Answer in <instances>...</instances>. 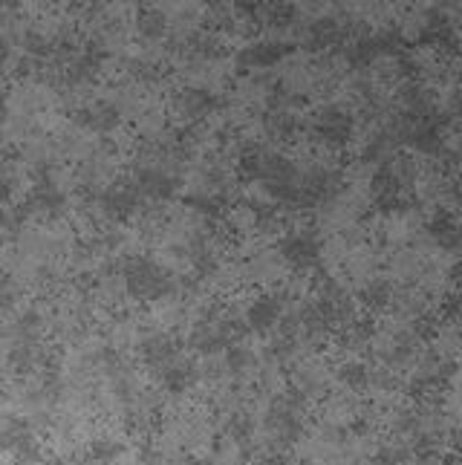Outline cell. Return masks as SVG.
Listing matches in <instances>:
<instances>
[{"label":"cell","instance_id":"cell-22","mask_svg":"<svg viewBox=\"0 0 462 465\" xmlns=\"http://www.w3.org/2000/svg\"><path fill=\"white\" fill-rule=\"evenodd\" d=\"M136 32L145 41H159L168 32V18H165V12H159L153 6L148 9H142L136 15Z\"/></svg>","mask_w":462,"mask_h":465},{"label":"cell","instance_id":"cell-20","mask_svg":"<svg viewBox=\"0 0 462 465\" xmlns=\"http://www.w3.org/2000/svg\"><path fill=\"white\" fill-rule=\"evenodd\" d=\"M159 379H162V388L168 393H185L197 384V367L191 361H182L177 359L173 364H168L162 373H159Z\"/></svg>","mask_w":462,"mask_h":465},{"label":"cell","instance_id":"cell-2","mask_svg":"<svg viewBox=\"0 0 462 465\" xmlns=\"http://www.w3.org/2000/svg\"><path fill=\"white\" fill-rule=\"evenodd\" d=\"M304 408H307V399L292 388L283 396H278L266 413L269 440L275 445H295L300 434H304Z\"/></svg>","mask_w":462,"mask_h":465},{"label":"cell","instance_id":"cell-12","mask_svg":"<svg viewBox=\"0 0 462 465\" xmlns=\"http://www.w3.org/2000/svg\"><path fill=\"white\" fill-rule=\"evenodd\" d=\"M64 208H67V197L61 194V188L50 180V176H41L35 188L29 191L26 205H21L24 214H38V217H58Z\"/></svg>","mask_w":462,"mask_h":465},{"label":"cell","instance_id":"cell-11","mask_svg":"<svg viewBox=\"0 0 462 465\" xmlns=\"http://www.w3.org/2000/svg\"><path fill=\"white\" fill-rule=\"evenodd\" d=\"M133 185L139 188L142 197L151 200H171L180 191V180L171 171L159 168V165H142L136 168V173L131 176Z\"/></svg>","mask_w":462,"mask_h":465},{"label":"cell","instance_id":"cell-5","mask_svg":"<svg viewBox=\"0 0 462 465\" xmlns=\"http://www.w3.org/2000/svg\"><path fill=\"white\" fill-rule=\"evenodd\" d=\"M246 330V321L237 318H205L191 330L188 344L200 356H217V352H229L231 347H237Z\"/></svg>","mask_w":462,"mask_h":465},{"label":"cell","instance_id":"cell-1","mask_svg":"<svg viewBox=\"0 0 462 465\" xmlns=\"http://www.w3.org/2000/svg\"><path fill=\"white\" fill-rule=\"evenodd\" d=\"M417 180V165L408 156H393L370 180V200L381 214H399L410 205V188Z\"/></svg>","mask_w":462,"mask_h":465},{"label":"cell","instance_id":"cell-29","mask_svg":"<svg viewBox=\"0 0 462 465\" xmlns=\"http://www.w3.org/2000/svg\"><path fill=\"white\" fill-rule=\"evenodd\" d=\"M50 465H70V462H67V460H53Z\"/></svg>","mask_w":462,"mask_h":465},{"label":"cell","instance_id":"cell-16","mask_svg":"<svg viewBox=\"0 0 462 465\" xmlns=\"http://www.w3.org/2000/svg\"><path fill=\"white\" fill-rule=\"evenodd\" d=\"M419 38L425 44L437 46V50H448V46H454L457 44V26L451 24L448 12H442V9L428 12L422 26H419Z\"/></svg>","mask_w":462,"mask_h":465},{"label":"cell","instance_id":"cell-9","mask_svg":"<svg viewBox=\"0 0 462 465\" xmlns=\"http://www.w3.org/2000/svg\"><path fill=\"white\" fill-rule=\"evenodd\" d=\"M286 312V295L283 292H263L246 307V327L254 332L275 330Z\"/></svg>","mask_w":462,"mask_h":465},{"label":"cell","instance_id":"cell-10","mask_svg":"<svg viewBox=\"0 0 462 465\" xmlns=\"http://www.w3.org/2000/svg\"><path fill=\"white\" fill-rule=\"evenodd\" d=\"M217 95L205 87H180L173 93V114L185 122H200L217 110Z\"/></svg>","mask_w":462,"mask_h":465},{"label":"cell","instance_id":"cell-7","mask_svg":"<svg viewBox=\"0 0 462 465\" xmlns=\"http://www.w3.org/2000/svg\"><path fill=\"white\" fill-rule=\"evenodd\" d=\"M278 252H280L286 266H292L298 272H307L321 261V237H318L312 229L286 232L278 243Z\"/></svg>","mask_w":462,"mask_h":465},{"label":"cell","instance_id":"cell-4","mask_svg":"<svg viewBox=\"0 0 462 465\" xmlns=\"http://www.w3.org/2000/svg\"><path fill=\"white\" fill-rule=\"evenodd\" d=\"M241 173L246 176V180L263 183L266 188H272V185L295 183L300 171L292 159H286L283 153L254 145V148H246L241 156Z\"/></svg>","mask_w":462,"mask_h":465},{"label":"cell","instance_id":"cell-15","mask_svg":"<svg viewBox=\"0 0 462 465\" xmlns=\"http://www.w3.org/2000/svg\"><path fill=\"white\" fill-rule=\"evenodd\" d=\"M75 122L84 127V131H93V134H110L116 131L119 122H122V110L113 104V102H95V104H87L75 114Z\"/></svg>","mask_w":462,"mask_h":465},{"label":"cell","instance_id":"cell-3","mask_svg":"<svg viewBox=\"0 0 462 465\" xmlns=\"http://www.w3.org/2000/svg\"><path fill=\"white\" fill-rule=\"evenodd\" d=\"M124 286L139 301H162L177 292L171 272L151 258H133L124 266Z\"/></svg>","mask_w":462,"mask_h":465},{"label":"cell","instance_id":"cell-19","mask_svg":"<svg viewBox=\"0 0 462 465\" xmlns=\"http://www.w3.org/2000/svg\"><path fill=\"white\" fill-rule=\"evenodd\" d=\"M4 442H6V448L18 460H35L38 457V445H35V440H32L26 422L9 420L6 422V430H4Z\"/></svg>","mask_w":462,"mask_h":465},{"label":"cell","instance_id":"cell-18","mask_svg":"<svg viewBox=\"0 0 462 465\" xmlns=\"http://www.w3.org/2000/svg\"><path fill=\"white\" fill-rule=\"evenodd\" d=\"M359 301H361V307H364V310L381 312V310H388L390 303L396 301V286H393L388 278H370L368 283L361 286Z\"/></svg>","mask_w":462,"mask_h":465},{"label":"cell","instance_id":"cell-13","mask_svg":"<svg viewBox=\"0 0 462 465\" xmlns=\"http://www.w3.org/2000/svg\"><path fill=\"white\" fill-rule=\"evenodd\" d=\"M344 38H349V26L339 18H332V15H324V18H315L307 26L304 46L312 53H324V50H332V46H339Z\"/></svg>","mask_w":462,"mask_h":465},{"label":"cell","instance_id":"cell-8","mask_svg":"<svg viewBox=\"0 0 462 465\" xmlns=\"http://www.w3.org/2000/svg\"><path fill=\"white\" fill-rule=\"evenodd\" d=\"M99 205L102 212L110 220H131L133 214H139L142 208V194L133 185V180H119L113 185H107L99 194Z\"/></svg>","mask_w":462,"mask_h":465},{"label":"cell","instance_id":"cell-30","mask_svg":"<svg viewBox=\"0 0 462 465\" xmlns=\"http://www.w3.org/2000/svg\"><path fill=\"white\" fill-rule=\"evenodd\" d=\"M459 295H462V292H459Z\"/></svg>","mask_w":462,"mask_h":465},{"label":"cell","instance_id":"cell-24","mask_svg":"<svg viewBox=\"0 0 462 465\" xmlns=\"http://www.w3.org/2000/svg\"><path fill=\"white\" fill-rule=\"evenodd\" d=\"M119 454H122V445L113 442V440H95L90 445V457L95 462H110V460H116Z\"/></svg>","mask_w":462,"mask_h":465},{"label":"cell","instance_id":"cell-27","mask_svg":"<svg viewBox=\"0 0 462 465\" xmlns=\"http://www.w3.org/2000/svg\"><path fill=\"white\" fill-rule=\"evenodd\" d=\"M127 70H131V75L136 78V82H153V78H156V67L151 61H142V58L127 64Z\"/></svg>","mask_w":462,"mask_h":465},{"label":"cell","instance_id":"cell-26","mask_svg":"<svg viewBox=\"0 0 462 465\" xmlns=\"http://www.w3.org/2000/svg\"><path fill=\"white\" fill-rule=\"evenodd\" d=\"M191 205L197 208L200 214H205V217H217L220 214V208H222V200H220V194H194L191 197Z\"/></svg>","mask_w":462,"mask_h":465},{"label":"cell","instance_id":"cell-28","mask_svg":"<svg viewBox=\"0 0 462 465\" xmlns=\"http://www.w3.org/2000/svg\"><path fill=\"white\" fill-rule=\"evenodd\" d=\"M260 465H290V462H283V460H269V462H260Z\"/></svg>","mask_w":462,"mask_h":465},{"label":"cell","instance_id":"cell-21","mask_svg":"<svg viewBox=\"0 0 462 465\" xmlns=\"http://www.w3.org/2000/svg\"><path fill=\"white\" fill-rule=\"evenodd\" d=\"M263 131L269 134V139L286 142V139H292V136L300 131V122L295 119L292 110L272 107V110H269V114L263 116Z\"/></svg>","mask_w":462,"mask_h":465},{"label":"cell","instance_id":"cell-17","mask_svg":"<svg viewBox=\"0 0 462 465\" xmlns=\"http://www.w3.org/2000/svg\"><path fill=\"white\" fill-rule=\"evenodd\" d=\"M139 359L145 361L151 371L162 373L168 364L177 361V347H173V341L168 339V335L153 332V335H148V339H142V344H139Z\"/></svg>","mask_w":462,"mask_h":465},{"label":"cell","instance_id":"cell-25","mask_svg":"<svg viewBox=\"0 0 462 465\" xmlns=\"http://www.w3.org/2000/svg\"><path fill=\"white\" fill-rule=\"evenodd\" d=\"M251 364H254V356H251L249 350H243V347H231L226 352V367H229L231 373H246Z\"/></svg>","mask_w":462,"mask_h":465},{"label":"cell","instance_id":"cell-14","mask_svg":"<svg viewBox=\"0 0 462 465\" xmlns=\"http://www.w3.org/2000/svg\"><path fill=\"white\" fill-rule=\"evenodd\" d=\"M290 53V44L286 41H275V38H260V41H251L249 46H243L237 53V64L246 70H263V67H272L280 58H286Z\"/></svg>","mask_w":462,"mask_h":465},{"label":"cell","instance_id":"cell-23","mask_svg":"<svg viewBox=\"0 0 462 465\" xmlns=\"http://www.w3.org/2000/svg\"><path fill=\"white\" fill-rule=\"evenodd\" d=\"M339 379L349 391H368L373 388V371L364 361H344L339 367Z\"/></svg>","mask_w":462,"mask_h":465},{"label":"cell","instance_id":"cell-6","mask_svg":"<svg viewBox=\"0 0 462 465\" xmlns=\"http://www.w3.org/2000/svg\"><path fill=\"white\" fill-rule=\"evenodd\" d=\"M353 131H356V119L341 104L318 107L310 119V134L315 136V142H321V145H327L332 151L347 148L349 139H353Z\"/></svg>","mask_w":462,"mask_h":465}]
</instances>
